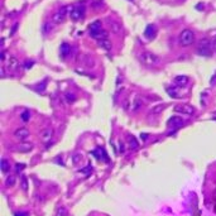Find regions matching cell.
Returning a JSON list of instances; mask_svg holds the SVG:
<instances>
[{"label": "cell", "instance_id": "3957f363", "mask_svg": "<svg viewBox=\"0 0 216 216\" xmlns=\"http://www.w3.org/2000/svg\"><path fill=\"white\" fill-rule=\"evenodd\" d=\"M193 42H195V33L191 29H185L179 34V43H181L182 46H185V47L191 46Z\"/></svg>", "mask_w": 216, "mask_h": 216}, {"label": "cell", "instance_id": "6da1fadb", "mask_svg": "<svg viewBox=\"0 0 216 216\" xmlns=\"http://www.w3.org/2000/svg\"><path fill=\"white\" fill-rule=\"evenodd\" d=\"M89 32L91 34V37L95 38L96 41L107 38V32L104 31L103 28H101V21H100V20L93 21V23H91L89 25Z\"/></svg>", "mask_w": 216, "mask_h": 216}, {"label": "cell", "instance_id": "e0dca14e", "mask_svg": "<svg viewBox=\"0 0 216 216\" xmlns=\"http://www.w3.org/2000/svg\"><path fill=\"white\" fill-rule=\"evenodd\" d=\"M70 53H71L70 44H68V43H62V46H61V54H62V57H67Z\"/></svg>", "mask_w": 216, "mask_h": 216}, {"label": "cell", "instance_id": "7402d4cb", "mask_svg": "<svg viewBox=\"0 0 216 216\" xmlns=\"http://www.w3.org/2000/svg\"><path fill=\"white\" fill-rule=\"evenodd\" d=\"M29 119H31V113L28 111V110L23 111V114H21V120H23V121H28Z\"/></svg>", "mask_w": 216, "mask_h": 216}, {"label": "cell", "instance_id": "9c48e42d", "mask_svg": "<svg viewBox=\"0 0 216 216\" xmlns=\"http://www.w3.org/2000/svg\"><path fill=\"white\" fill-rule=\"evenodd\" d=\"M53 134H54V130L52 128H47L44 129V130L41 132V139L43 143H48L49 140H51L53 138Z\"/></svg>", "mask_w": 216, "mask_h": 216}, {"label": "cell", "instance_id": "f1b7e54d", "mask_svg": "<svg viewBox=\"0 0 216 216\" xmlns=\"http://www.w3.org/2000/svg\"><path fill=\"white\" fill-rule=\"evenodd\" d=\"M212 47H214V51L216 52V38H215L214 42H212Z\"/></svg>", "mask_w": 216, "mask_h": 216}, {"label": "cell", "instance_id": "1f68e13d", "mask_svg": "<svg viewBox=\"0 0 216 216\" xmlns=\"http://www.w3.org/2000/svg\"><path fill=\"white\" fill-rule=\"evenodd\" d=\"M2 61H5V52H2Z\"/></svg>", "mask_w": 216, "mask_h": 216}, {"label": "cell", "instance_id": "7a4b0ae2", "mask_svg": "<svg viewBox=\"0 0 216 216\" xmlns=\"http://www.w3.org/2000/svg\"><path fill=\"white\" fill-rule=\"evenodd\" d=\"M212 43L210 39L207 38H202L200 39L198 44H197V48H196V52L197 54L202 56V57H210L212 54Z\"/></svg>", "mask_w": 216, "mask_h": 216}, {"label": "cell", "instance_id": "5b68a950", "mask_svg": "<svg viewBox=\"0 0 216 216\" xmlns=\"http://www.w3.org/2000/svg\"><path fill=\"white\" fill-rule=\"evenodd\" d=\"M85 17V6H81V5H78V6H75V8H72L70 10V18L72 20H81L82 18Z\"/></svg>", "mask_w": 216, "mask_h": 216}, {"label": "cell", "instance_id": "d6986e66", "mask_svg": "<svg viewBox=\"0 0 216 216\" xmlns=\"http://www.w3.org/2000/svg\"><path fill=\"white\" fill-rule=\"evenodd\" d=\"M32 148H33L32 144H19L17 150H20V152H28V150H31Z\"/></svg>", "mask_w": 216, "mask_h": 216}, {"label": "cell", "instance_id": "4dcf8cb0", "mask_svg": "<svg viewBox=\"0 0 216 216\" xmlns=\"http://www.w3.org/2000/svg\"><path fill=\"white\" fill-rule=\"evenodd\" d=\"M17 28H18V24H15V25H14V28H13V32H11L10 34H14V33H15V31H17Z\"/></svg>", "mask_w": 216, "mask_h": 216}, {"label": "cell", "instance_id": "7c38bea8", "mask_svg": "<svg viewBox=\"0 0 216 216\" xmlns=\"http://www.w3.org/2000/svg\"><path fill=\"white\" fill-rule=\"evenodd\" d=\"M18 64H19V62L15 57H9L8 62H6V68L9 71H15L18 68Z\"/></svg>", "mask_w": 216, "mask_h": 216}, {"label": "cell", "instance_id": "9a60e30c", "mask_svg": "<svg viewBox=\"0 0 216 216\" xmlns=\"http://www.w3.org/2000/svg\"><path fill=\"white\" fill-rule=\"evenodd\" d=\"M0 169H2L3 173H8V171L10 169V162L5 158H2V162H0Z\"/></svg>", "mask_w": 216, "mask_h": 216}, {"label": "cell", "instance_id": "52a82bcc", "mask_svg": "<svg viewBox=\"0 0 216 216\" xmlns=\"http://www.w3.org/2000/svg\"><path fill=\"white\" fill-rule=\"evenodd\" d=\"M175 111L176 113H179L182 115H193L195 114V107L188 105V104H182V105H176L175 106Z\"/></svg>", "mask_w": 216, "mask_h": 216}, {"label": "cell", "instance_id": "ba28073f", "mask_svg": "<svg viewBox=\"0 0 216 216\" xmlns=\"http://www.w3.org/2000/svg\"><path fill=\"white\" fill-rule=\"evenodd\" d=\"M29 135H31V133H29V130H28L27 128H19V129H17L15 132H14V136L18 139V140H25V139H28L29 138Z\"/></svg>", "mask_w": 216, "mask_h": 216}, {"label": "cell", "instance_id": "f546056e", "mask_svg": "<svg viewBox=\"0 0 216 216\" xmlns=\"http://www.w3.org/2000/svg\"><path fill=\"white\" fill-rule=\"evenodd\" d=\"M215 82H216V74H215V76L211 78V83H212V85H215Z\"/></svg>", "mask_w": 216, "mask_h": 216}, {"label": "cell", "instance_id": "30bf717a", "mask_svg": "<svg viewBox=\"0 0 216 216\" xmlns=\"http://www.w3.org/2000/svg\"><path fill=\"white\" fill-rule=\"evenodd\" d=\"M144 35L148 38V39H153L155 38V35H157V27L154 24H149L147 25L146 28V31H144Z\"/></svg>", "mask_w": 216, "mask_h": 216}, {"label": "cell", "instance_id": "ffe728a7", "mask_svg": "<svg viewBox=\"0 0 216 216\" xmlns=\"http://www.w3.org/2000/svg\"><path fill=\"white\" fill-rule=\"evenodd\" d=\"M56 216H68L67 208L63 207V206H61V207L58 208V211H57V215H56Z\"/></svg>", "mask_w": 216, "mask_h": 216}, {"label": "cell", "instance_id": "4316f807", "mask_svg": "<svg viewBox=\"0 0 216 216\" xmlns=\"http://www.w3.org/2000/svg\"><path fill=\"white\" fill-rule=\"evenodd\" d=\"M27 179H25V177H23V190H27Z\"/></svg>", "mask_w": 216, "mask_h": 216}, {"label": "cell", "instance_id": "cb8c5ba5", "mask_svg": "<svg viewBox=\"0 0 216 216\" xmlns=\"http://www.w3.org/2000/svg\"><path fill=\"white\" fill-rule=\"evenodd\" d=\"M81 161H82V155H81V154H78V153H77V154L74 155V162H75V164H78Z\"/></svg>", "mask_w": 216, "mask_h": 216}, {"label": "cell", "instance_id": "4fadbf2b", "mask_svg": "<svg viewBox=\"0 0 216 216\" xmlns=\"http://www.w3.org/2000/svg\"><path fill=\"white\" fill-rule=\"evenodd\" d=\"M107 23H109V25L111 27L113 33H115V34H120L121 33V25L119 23H116L114 19H107Z\"/></svg>", "mask_w": 216, "mask_h": 216}, {"label": "cell", "instance_id": "5bb4252c", "mask_svg": "<svg viewBox=\"0 0 216 216\" xmlns=\"http://www.w3.org/2000/svg\"><path fill=\"white\" fill-rule=\"evenodd\" d=\"M97 44L101 47L103 49H105V51H110L111 49V42L107 39V38H105V39H100V41H97Z\"/></svg>", "mask_w": 216, "mask_h": 216}, {"label": "cell", "instance_id": "ac0fdd59", "mask_svg": "<svg viewBox=\"0 0 216 216\" xmlns=\"http://www.w3.org/2000/svg\"><path fill=\"white\" fill-rule=\"evenodd\" d=\"M142 105H143V100H142L140 97H135V100H134L133 104H132V110H133V111L139 110L140 107H142Z\"/></svg>", "mask_w": 216, "mask_h": 216}, {"label": "cell", "instance_id": "2e32d148", "mask_svg": "<svg viewBox=\"0 0 216 216\" xmlns=\"http://www.w3.org/2000/svg\"><path fill=\"white\" fill-rule=\"evenodd\" d=\"M188 77L187 76H177L176 78H175V83L177 85V86H186L187 83H188Z\"/></svg>", "mask_w": 216, "mask_h": 216}, {"label": "cell", "instance_id": "8fae6325", "mask_svg": "<svg viewBox=\"0 0 216 216\" xmlns=\"http://www.w3.org/2000/svg\"><path fill=\"white\" fill-rule=\"evenodd\" d=\"M182 125H183V120H182V118H179V116H172L168 120V126L173 128V129H177V128L182 126Z\"/></svg>", "mask_w": 216, "mask_h": 216}, {"label": "cell", "instance_id": "603a6c76", "mask_svg": "<svg viewBox=\"0 0 216 216\" xmlns=\"http://www.w3.org/2000/svg\"><path fill=\"white\" fill-rule=\"evenodd\" d=\"M66 99H67V101L68 103H74L75 101V100H76V96L74 95V93H66Z\"/></svg>", "mask_w": 216, "mask_h": 216}, {"label": "cell", "instance_id": "44dd1931", "mask_svg": "<svg viewBox=\"0 0 216 216\" xmlns=\"http://www.w3.org/2000/svg\"><path fill=\"white\" fill-rule=\"evenodd\" d=\"M5 185L9 187L15 185V176H8V178H6V181H5Z\"/></svg>", "mask_w": 216, "mask_h": 216}, {"label": "cell", "instance_id": "83f0119b", "mask_svg": "<svg viewBox=\"0 0 216 216\" xmlns=\"http://www.w3.org/2000/svg\"><path fill=\"white\" fill-rule=\"evenodd\" d=\"M15 216H28V214L27 212H18V214H15Z\"/></svg>", "mask_w": 216, "mask_h": 216}, {"label": "cell", "instance_id": "277c9868", "mask_svg": "<svg viewBox=\"0 0 216 216\" xmlns=\"http://www.w3.org/2000/svg\"><path fill=\"white\" fill-rule=\"evenodd\" d=\"M140 62L144 63L146 66H154L159 62V58L152 52H143L140 56Z\"/></svg>", "mask_w": 216, "mask_h": 216}, {"label": "cell", "instance_id": "d4e9b609", "mask_svg": "<svg viewBox=\"0 0 216 216\" xmlns=\"http://www.w3.org/2000/svg\"><path fill=\"white\" fill-rule=\"evenodd\" d=\"M24 167H25V165L23 164V163H21V164H17V172H20V171H23L24 169Z\"/></svg>", "mask_w": 216, "mask_h": 216}, {"label": "cell", "instance_id": "8992f818", "mask_svg": "<svg viewBox=\"0 0 216 216\" xmlns=\"http://www.w3.org/2000/svg\"><path fill=\"white\" fill-rule=\"evenodd\" d=\"M68 9H71L70 6H64V8L60 9L58 11H56V13H54V15H53V18H52V21H53V23H56V24H61V23H63L64 19H66V15H67Z\"/></svg>", "mask_w": 216, "mask_h": 216}, {"label": "cell", "instance_id": "d6a6232c", "mask_svg": "<svg viewBox=\"0 0 216 216\" xmlns=\"http://www.w3.org/2000/svg\"><path fill=\"white\" fill-rule=\"evenodd\" d=\"M2 76H3V77L5 76V68H2Z\"/></svg>", "mask_w": 216, "mask_h": 216}, {"label": "cell", "instance_id": "484cf974", "mask_svg": "<svg viewBox=\"0 0 216 216\" xmlns=\"http://www.w3.org/2000/svg\"><path fill=\"white\" fill-rule=\"evenodd\" d=\"M33 64H34L33 61H27V62H25V68H27V70H28V68H31V67L33 66Z\"/></svg>", "mask_w": 216, "mask_h": 216}]
</instances>
